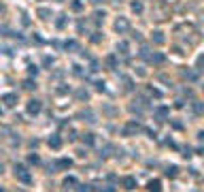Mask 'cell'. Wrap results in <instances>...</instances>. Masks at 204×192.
<instances>
[{"label":"cell","instance_id":"1","mask_svg":"<svg viewBox=\"0 0 204 192\" xmlns=\"http://www.w3.org/2000/svg\"><path fill=\"white\" fill-rule=\"evenodd\" d=\"M143 128H140V124H136V122H130L126 128H123V134L126 137H130V134H136V132H140Z\"/></svg>","mask_w":204,"mask_h":192},{"label":"cell","instance_id":"2","mask_svg":"<svg viewBox=\"0 0 204 192\" xmlns=\"http://www.w3.org/2000/svg\"><path fill=\"white\" fill-rule=\"evenodd\" d=\"M40 107H43L40 100H30L28 103V113L30 115H36V113H40Z\"/></svg>","mask_w":204,"mask_h":192},{"label":"cell","instance_id":"3","mask_svg":"<svg viewBox=\"0 0 204 192\" xmlns=\"http://www.w3.org/2000/svg\"><path fill=\"white\" fill-rule=\"evenodd\" d=\"M2 100H4V105H7V107H15V103H17V94L9 92V94L2 96Z\"/></svg>","mask_w":204,"mask_h":192},{"label":"cell","instance_id":"4","mask_svg":"<svg viewBox=\"0 0 204 192\" xmlns=\"http://www.w3.org/2000/svg\"><path fill=\"white\" fill-rule=\"evenodd\" d=\"M49 147H51V149H60L62 147V139L60 137H58V134H53V137H49Z\"/></svg>","mask_w":204,"mask_h":192},{"label":"cell","instance_id":"5","mask_svg":"<svg viewBox=\"0 0 204 192\" xmlns=\"http://www.w3.org/2000/svg\"><path fill=\"white\" fill-rule=\"evenodd\" d=\"M168 113H170V109H168V107H159V109H155V118H157V122H164Z\"/></svg>","mask_w":204,"mask_h":192},{"label":"cell","instance_id":"6","mask_svg":"<svg viewBox=\"0 0 204 192\" xmlns=\"http://www.w3.org/2000/svg\"><path fill=\"white\" fill-rule=\"evenodd\" d=\"M115 28H117V32H126V30L130 28V24H128V19H126V17H119V19H117V24H115Z\"/></svg>","mask_w":204,"mask_h":192},{"label":"cell","instance_id":"7","mask_svg":"<svg viewBox=\"0 0 204 192\" xmlns=\"http://www.w3.org/2000/svg\"><path fill=\"white\" fill-rule=\"evenodd\" d=\"M147 188H149V192H159V190H162V181H159V179H151Z\"/></svg>","mask_w":204,"mask_h":192},{"label":"cell","instance_id":"8","mask_svg":"<svg viewBox=\"0 0 204 192\" xmlns=\"http://www.w3.org/2000/svg\"><path fill=\"white\" fill-rule=\"evenodd\" d=\"M123 188L126 190H134L136 188V179L134 177H123Z\"/></svg>","mask_w":204,"mask_h":192},{"label":"cell","instance_id":"9","mask_svg":"<svg viewBox=\"0 0 204 192\" xmlns=\"http://www.w3.org/2000/svg\"><path fill=\"white\" fill-rule=\"evenodd\" d=\"M58 167H62V169H70V167H72V160H70V158H62L60 162H58Z\"/></svg>","mask_w":204,"mask_h":192},{"label":"cell","instance_id":"10","mask_svg":"<svg viewBox=\"0 0 204 192\" xmlns=\"http://www.w3.org/2000/svg\"><path fill=\"white\" fill-rule=\"evenodd\" d=\"M153 43H155V45H162V43H164V34H162V32H153Z\"/></svg>","mask_w":204,"mask_h":192},{"label":"cell","instance_id":"11","mask_svg":"<svg viewBox=\"0 0 204 192\" xmlns=\"http://www.w3.org/2000/svg\"><path fill=\"white\" fill-rule=\"evenodd\" d=\"M177 171H179V169L174 167V164L168 167V169H166V177H177Z\"/></svg>","mask_w":204,"mask_h":192},{"label":"cell","instance_id":"12","mask_svg":"<svg viewBox=\"0 0 204 192\" xmlns=\"http://www.w3.org/2000/svg\"><path fill=\"white\" fill-rule=\"evenodd\" d=\"M117 51H119V53H123V56H126V53H128V43H123V41H121L119 45H117Z\"/></svg>","mask_w":204,"mask_h":192},{"label":"cell","instance_id":"13","mask_svg":"<svg viewBox=\"0 0 204 192\" xmlns=\"http://www.w3.org/2000/svg\"><path fill=\"white\" fill-rule=\"evenodd\" d=\"M17 177H19V179L24 181V184H30V181H32V177H30V175H28V173H26V171H24V173H19V175H17Z\"/></svg>","mask_w":204,"mask_h":192},{"label":"cell","instance_id":"14","mask_svg":"<svg viewBox=\"0 0 204 192\" xmlns=\"http://www.w3.org/2000/svg\"><path fill=\"white\" fill-rule=\"evenodd\" d=\"M94 134H83V143H87V145H94Z\"/></svg>","mask_w":204,"mask_h":192},{"label":"cell","instance_id":"15","mask_svg":"<svg viewBox=\"0 0 204 192\" xmlns=\"http://www.w3.org/2000/svg\"><path fill=\"white\" fill-rule=\"evenodd\" d=\"M193 111H196L198 115H200V113H204V105H202V103H193Z\"/></svg>","mask_w":204,"mask_h":192},{"label":"cell","instance_id":"16","mask_svg":"<svg viewBox=\"0 0 204 192\" xmlns=\"http://www.w3.org/2000/svg\"><path fill=\"white\" fill-rule=\"evenodd\" d=\"M151 62H155V64H162V62H164V56H162V53H155V56H151Z\"/></svg>","mask_w":204,"mask_h":192},{"label":"cell","instance_id":"17","mask_svg":"<svg viewBox=\"0 0 204 192\" xmlns=\"http://www.w3.org/2000/svg\"><path fill=\"white\" fill-rule=\"evenodd\" d=\"M132 11L134 13H143V4H140V2H132Z\"/></svg>","mask_w":204,"mask_h":192},{"label":"cell","instance_id":"18","mask_svg":"<svg viewBox=\"0 0 204 192\" xmlns=\"http://www.w3.org/2000/svg\"><path fill=\"white\" fill-rule=\"evenodd\" d=\"M28 162H30V164H38V162H40V158L36 156V154H30V158H28Z\"/></svg>","mask_w":204,"mask_h":192},{"label":"cell","instance_id":"19","mask_svg":"<svg viewBox=\"0 0 204 192\" xmlns=\"http://www.w3.org/2000/svg\"><path fill=\"white\" fill-rule=\"evenodd\" d=\"M24 88H26V90H34V88H36V83L32 81V79H28V81H24Z\"/></svg>","mask_w":204,"mask_h":192},{"label":"cell","instance_id":"20","mask_svg":"<svg viewBox=\"0 0 204 192\" xmlns=\"http://www.w3.org/2000/svg\"><path fill=\"white\" fill-rule=\"evenodd\" d=\"M66 26V15H60V19H58V28H64Z\"/></svg>","mask_w":204,"mask_h":192},{"label":"cell","instance_id":"21","mask_svg":"<svg viewBox=\"0 0 204 192\" xmlns=\"http://www.w3.org/2000/svg\"><path fill=\"white\" fill-rule=\"evenodd\" d=\"M74 184H77L74 177H66V179H64V186H74Z\"/></svg>","mask_w":204,"mask_h":192},{"label":"cell","instance_id":"22","mask_svg":"<svg viewBox=\"0 0 204 192\" xmlns=\"http://www.w3.org/2000/svg\"><path fill=\"white\" fill-rule=\"evenodd\" d=\"M77 96H79L81 100H87V98H89V94H87L85 90H81V92H77Z\"/></svg>","mask_w":204,"mask_h":192},{"label":"cell","instance_id":"23","mask_svg":"<svg viewBox=\"0 0 204 192\" xmlns=\"http://www.w3.org/2000/svg\"><path fill=\"white\" fill-rule=\"evenodd\" d=\"M107 64L113 68V66H115V56H108V58H107Z\"/></svg>","mask_w":204,"mask_h":192},{"label":"cell","instance_id":"24","mask_svg":"<svg viewBox=\"0 0 204 192\" xmlns=\"http://www.w3.org/2000/svg\"><path fill=\"white\" fill-rule=\"evenodd\" d=\"M77 47H79V45H77L74 41H68V43H66V49H77Z\"/></svg>","mask_w":204,"mask_h":192},{"label":"cell","instance_id":"25","mask_svg":"<svg viewBox=\"0 0 204 192\" xmlns=\"http://www.w3.org/2000/svg\"><path fill=\"white\" fill-rule=\"evenodd\" d=\"M72 11H81V2L74 0V2H72Z\"/></svg>","mask_w":204,"mask_h":192},{"label":"cell","instance_id":"26","mask_svg":"<svg viewBox=\"0 0 204 192\" xmlns=\"http://www.w3.org/2000/svg\"><path fill=\"white\" fill-rule=\"evenodd\" d=\"M28 73H30V75H36V73H38V68H36V66H32V64H30V66H28Z\"/></svg>","mask_w":204,"mask_h":192},{"label":"cell","instance_id":"27","mask_svg":"<svg viewBox=\"0 0 204 192\" xmlns=\"http://www.w3.org/2000/svg\"><path fill=\"white\" fill-rule=\"evenodd\" d=\"M198 137H200V141H204V130H202V132H198Z\"/></svg>","mask_w":204,"mask_h":192},{"label":"cell","instance_id":"28","mask_svg":"<svg viewBox=\"0 0 204 192\" xmlns=\"http://www.w3.org/2000/svg\"><path fill=\"white\" fill-rule=\"evenodd\" d=\"M0 192H4V190H2V188H0Z\"/></svg>","mask_w":204,"mask_h":192}]
</instances>
